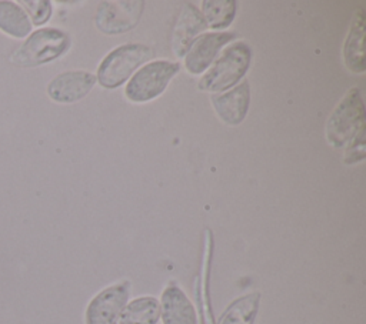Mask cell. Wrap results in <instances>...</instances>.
<instances>
[{
  "instance_id": "1",
  "label": "cell",
  "mask_w": 366,
  "mask_h": 324,
  "mask_svg": "<svg viewBox=\"0 0 366 324\" xmlns=\"http://www.w3.org/2000/svg\"><path fill=\"white\" fill-rule=\"evenodd\" d=\"M70 46V36L63 29L39 27L21 41L9 60L16 67H39L60 59Z\"/></svg>"
},
{
  "instance_id": "2",
  "label": "cell",
  "mask_w": 366,
  "mask_h": 324,
  "mask_svg": "<svg viewBox=\"0 0 366 324\" xmlns=\"http://www.w3.org/2000/svg\"><path fill=\"white\" fill-rule=\"evenodd\" d=\"M252 61V49L246 41H233L214 60L202 79L197 87L202 91L214 94L230 90L246 74Z\"/></svg>"
},
{
  "instance_id": "3",
  "label": "cell",
  "mask_w": 366,
  "mask_h": 324,
  "mask_svg": "<svg viewBox=\"0 0 366 324\" xmlns=\"http://www.w3.org/2000/svg\"><path fill=\"white\" fill-rule=\"evenodd\" d=\"M152 49L142 43H129L113 49L100 63L96 79L104 88L122 86L133 71L152 57Z\"/></svg>"
},
{
  "instance_id": "4",
  "label": "cell",
  "mask_w": 366,
  "mask_h": 324,
  "mask_svg": "<svg viewBox=\"0 0 366 324\" xmlns=\"http://www.w3.org/2000/svg\"><path fill=\"white\" fill-rule=\"evenodd\" d=\"M365 126V106L357 87L346 91L326 124V138L333 147L346 146Z\"/></svg>"
},
{
  "instance_id": "5",
  "label": "cell",
  "mask_w": 366,
  "mask_h": 324,
  "mask_svg": "<svg viewBox=\"0 0 366 324\" xmlns=\"http://www.w3.org/2000/svg\"><path fill=\"white\" fill-rule=\"evenodd\" d=\"M180 70L179 63L154 60L140 67L124 87V96L133 103H146L160 96Z\"/></svg>"
},
{
  "instance_id": "6",
  "label": "cell",
  "mask_w": 366,
  "mask_h": 324,
  "mask_svg": "<svg viewBox=\"0 0 366 324\" xmlns=\"http://www.w3.org/2000/svg\"><path fill=\"white\" fill-rule=\"evenodd\" d=\"M130 280H120L96 293L84 308V324H114L130 300Z\"/></svg>"
},
{
  "instance_id": "7",
  "label": "cell",
  "mask_w": 366,
  "mask_h": 324,
  "mask_svg": "<svg viewBox=\"0 0 366 324\" xmlns=\"http://www.w3.org/2000/svg\"><path fill=\"white\" fill-rule=\"evenodd\" d=\"M144 1L114 0L99 3L96 11V26L102 33L120 34L134 29L142 17Z\"/></svg>"
},
{
  "instance_id": "8",
  "label": "cell",
  "mask_w": 366,
  "mask_h": 324,
  "mask_svg": "<svg viewBox=\"0 0 366 324\" xmlns=\"http://www.w3.org/2000/svg\"><path fill=\"white\" fill-rule=\"evenodd\" d=\"M236 37L237 33L234 31H212L199 36L193 40L184 54L186 70L193 76L202 74L210 67L222 47L233 41Z\"/></svg>"
},
{
  "instance_id": "9",
  "label": "cell",
  "mask_w": 366,
  "mask_h": 324,
  "mask_svg": "<svg viewBox=\"0 0 366 324\" xmlns=\"http://www.w3.org/2000/svg\"><path fill=\"white\" fill-rule=\"evenodd\" d=\"M97 79L86 70H67L54 76L46 86L50 100L61 104H70L81 100L94 87Z\"/></svg>"
},
{
  "instance_id": "10",
  "label": "cell",
  "mask_w": 366,
  "mask_h": 324,
  "mask_svg": "<svg viewBox=\"0 0 366 324\" xmlns=\"http://www.w3.org/2000/svg\"><path fill=\"white\" fill-rule=\"evenodd\" d=\"M159 305V321H162V324H199L194 304L176 281H169L166 284Z\"/></svg>"
},
{
  "instance_id": "11",
  "label": "cell",
  "mask_w": 366,
  "mask_h": 324,
  "mask_svg": "<svg viewBox=\"0 0 366 324\" xmlns=\"http://www.w3.org/2000/svg\"><path fill=\"white\" fill-rule=\"evenodd\" d=\"M210 101L216 114L223 123L229 126L240 124L244 120L250 106L249 83L244 80L227 91L213 94Z\"/></svg>"
},
{
  "instance_id": "12",
  "label": "cell",
  "mask_w": 366,
  "mask_h": 324,
  "mask_svg": "<svg viewBox=\"0 0 366 324\" xmlns=\"http://www.w3.org/2000/svg\"><path fill=\"white\" fill-rule=\"evenodd\" d=\"M206 21L196 6L184 3L180 9L172 34V50L177 57H183L197 36L206 30Z\"/></svg>"
},
{
  "instance_id": "13",
  "label": "cell",
  "mask_w": 366,
  "mask_h": 324,
  "mask_svg": "<svg viewBox=\"0 0 366 324\" xmlns=\"http://www.w3.org/2000/svg\"><path fill=\"white\" fill-rule=\"evenodd\" d=\"M365 40H366V13L362 7H359L353 14L350 29L343 47L345 63L352 73L362 74L366 70Z\"/></svg>"
},
{
  "instance_id": "14",
  "label": "cell",
  "mask_w": 366,
  "mask_h": 324,
  "mask_svg": "<svg viewBox=\"0 0 366 324\" xmlns=\"http://www.w3.org/2000/svg\"><path fill=\"white\" fill-rule=\"evenodd\" d=\"M0 31L16 40H24L33 31L31 21L19 1L0 0Z\"/></svg>"
},
{
  "instance_id": "15",
  "label": "cell",
  "mask_w": 366,
  "mask_h": 324,
  "mask_svg": "<svg viewBox=\"0 0 366 324\" xmlns=\"http://www.w3.org/2000/svg\"><path fill=\"white\" fill-rule=\"evenodd\" d=\"M159 318V298L154 295H140L129 300L114 324H157Z\"/></svg>"
},
{
  "instance_id": "16",
  "label": "cell",
  "mask_w": 366,
  "mask_h": 324,
  "mask_svg": "<svg viewBox=\"0 0 366 324\" xmlns=\"http://www.w3.org/2000/svg\"><path fill=\"white\" fill-rule=\"evenodd\" d=\"M260 304V293L252 291L234 298L222 313L217 324H254Z\"/></svg>"
},
{
  "instance_id": "17",
  "label": "cell",
  "mask_w": 366,
  "mask_h": 324,
  "mask_svg": "<svg viewBox=\"0 0 366 324\" xmlns=\"http://www.w3.org/2000/svg\"><path fill=\"white\" fill-rule=\"evenodd\" d=\"M236 10L237 3L234 0H203L200 13L207 27L223 30L232 24Z\"/></svg>"
},
{
  "instance_id": "18",
  "label": "cell",
  "mask_w": 366,
  "mask_h": 324,
  "mask_svg": "<svg viewBox=\"0 0 366 324\" xmlns=\"http://www.w3.org/2000/svg\"><path fill=\"white\" fill-rule=\"evenodd\" d=\"M19 4L36 27H43L53 14V3L49 0H20Z\"/></svg>"
},
{
  "instance_id": "19",
  "label": "cell",
  "mask_w": 366,
  "mask_h": 324,
  "mask_svg": "<svg viewBox=\"0 0 366 324\" xmlns=\"http://www.w3.org/2000/svg\"><path fill=\"white\" fill-rule=\"evenodd\" d=\"M365 134H366V127L362 126L359 128V131L347 143V147L345 151V158H343L345 164H356V163L365 160V157H366Z\"/></svg>"
}]
</instances>
